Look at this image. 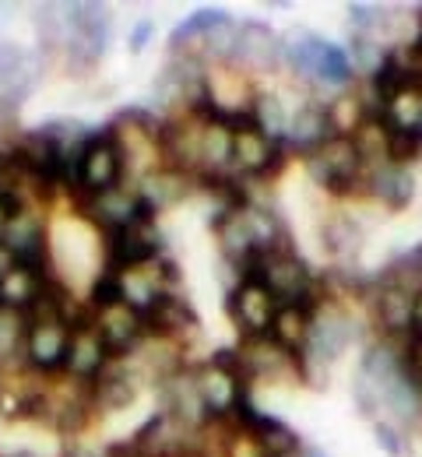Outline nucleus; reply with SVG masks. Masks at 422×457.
I'll return each instance as SVG.
<instances>
[{
    "mask_svg": "<svg viewBox=\"0 0 422 457\" xmlns=\"http://www.w3.org/2000/svg\"><path fill=\"white\" fill-rule=\"evenodd\" d=\"M240 278H261L268 292L278 299V303H306V299H317L313 295V271L306 268L296 250L289 246H278V250H268L261 253Z\"/></svg>",
    "mask_w": 422,
    "mask_h": 457,
    "instance_id": "obj_2",
    "label": "nucleus"
},
{
    "mask_svg": "<svg viewBox=\"0 0 422 457\" xmlns=\"http://www.w3.org/2000/svg\"><path fill=\"white\" fill-rule=\"evenodd\" d=\"M152 32H155V21H141V25H137V29L130 32V50H134V54H141V50L148 46Z\"/></svg>",
    "mask_w": 422,
    "mask_h": 457,
    "instance_id": "obj_41",
    "label": "nucleus"
},
{
    "mask_svg": "<svg viewBox=\"0 0 422 457\" xmlns=\"http://www.w3.org/2000/svg\"><path fill=\"white\" fill-rule=\"evenodd\" d=\"M67 338H70V324L67 320L29 324V331H25V366L32 373H39V377L63 370Z\"/></svg>",
    "mask_w": 422,
    "mask_h": 457,
    "instance_id": "obj_14",
    "label": "nucleus"
},
{
    "mask_svg": "<svg viewBox=\"0 0 422 457\" xmlns=\"http://www.w3.org/2000/svg\"><path fill=\"white\" fill-rule=\"evenodd\" d=\"M412 335L422 338V288H416L412 295Z\"/></svg>",
    "mask_w": 422,
    "mask_h": 457,
    "instance_id": "obj_42",
    "label": "nucleus"
},
{
    "mask_svg": "<svg viewBox=\"0 0 422 457\" xmlns=\"http://www.w3.org/2000/svg\"><path fill=\"white\" fill-rule=\"evenodd\" d=\"M25 317L21 313H11V310H0V362H7L18 348L25 352Z\"/></svg>",
    "mask_w": 422,
    "mask_h": 457,
    "instance_id": "obj_37",
    "label": "nucleus"
},
{
    "mask_svg": "<svg viewBox=\"0 0 422 457\" xmlns=\"http://www.w3.org/2000/svg\"><path fill=\"white\" fill-rule=\"evenodd\" d=\"M345 14H349V25H352V32H360V36H373L380 25H384V7H376V4H362V0H356V4H349L345 7Z\"/></svg>",
    "mask_w": 422,
    "mask_h": 457,
    "instance_id": "obj_38",
    "label": "nucleus"
},
{
    "mask_svg": "<svg viewBox=\"0 0 422 457\" xmlns=\"http://www.w3.org/2000/svg\"><path fill=\"white\" fill-rule=\"evenodd\" d=\"M306 172L317 187H324L327 194H352L362 183V172L366 162L360 159L352 137H342V134H331L320 148H313L306 155Z\"/></svg>",
    "mask_w": 422,
    "mask_h": 457,
    "instance_id": "obj_3",
    "label": "nucleus"
},
{
    "mask_svg": "<svg viewBox=\"0 0 422 457\" xmlns=\"http://www.w3.org/2000/svg\"><path fill=\"white\" fill-rule=\"evenodd\" d=\"M282 166V145L271 141L261 127H253L246 113L233 120V162L229 170L240 176H271Z\"/></svg>",
    "mask_w": 422,
    "mask_h": 457,
    "instance_id": "obj_8",
    "label": "nucleus"
},
{
    "mask_svg": "<svg viewBox=\"0 0 422 457\" xmlns=\"http://www.w3.org/2000/svg\"><path fill=\"white\" fill-rule=\"evenodd\" d=\"M141 395V377L137 370H130L123 359H113L106 366V373L92 384V404L95 408H106V411H120L130 408Z\"/></svg>",
    "mask_w": 422,
    "mask_h": 457,
    "instance_id": "obj_21",
    "label": "nucleus"
},
{
    "mask_svg": "<svg viewBox=\"0 0 422 457\" xmlns=\"http://www.w3.org/2000/svg\"><path fill=\"white\" fill-rule=\"evenodd\" d=\"M85 215H88L95 226L106 228V236L134 226V222H141V219H155V215L148 212V204L141 201L137 187H123V183L120 187L103 190V194L85 197Z\"/></svg>",
    "mask_w": 422,
    "mask_h": 457,
    "instance_id": "obj_11",
    "label": "nucleus"
},
{
    "mask_svg": "<svg viewBox=\"0 0 422 457\" xmlns=\"http://www.w3.org/2000/svg\"><path fill=\"white\" fill-rule=\"evenodd\" d=\"M113 362L110 345L103 342L99 328L92 324V317H81L70 324V338H67V355H63V373L78 384H95L106 366Z\"/></svg>",
    "mask_w": 422,
    "mask_h": 457,
    "instance_id": "obj_6",
    "label": "nucleus"
},
{
    "mask_svg": "<svg viewBox=\"0 0 422 457\" xmlns=\"http://www.w3.org/2000/svg\"><path fill=\"white\" fill-rule=\"evenodd\" d=\"M0 457H39V454H29V451H18V454H0Z\"/></svg>",
    "mask_w": 422,
    "mask_h": 457,
    "instance_id": "obj_46",
    "label": "nucleus"
},
{
    "mask_svg": "<svg viewBox=\"0 0 422 457\" xmlns=\"http://www.w3.org/2000/svg\"><path fill=\"white\" fill-rule=\"evenodd\" d=\"M236 43H240V21L229 18L226 11L215 18V25L201 36V46H204V57L211 60H233L236 57Z\"/></svg>",
    "mask_w": 422,
    "mask_h": 457,
    "instance_id": "obj_32",
    "label": "nucleus"
},
{
    "mask_svg": "<svg viewBox=\"0 0 422 457\" xmlns=\"http://www.w3.org/2000/svg\"><path fill=\"white\" fill-rule=\"evenodd\" d=\"M233 60L257 67V71H275L282 60V36H275V29H268L264 21H243Z\"/></svg>",
    "mask_w": 422,
    "mask_h": 457,
    "instance_id": "obj_23",
    "label": "nucleus"
},
{
    "mask_svg": "<svg viewBox=\"0 0 422 457\" xmlns=\"http://www.w3.org/2000/svg\"><path fill=\"white\" fill-rule=\"evenodd\" d=\"M327 39H320L317 32L310 29H293L285 39H282V60L293 67L296 78L306 81H317V71H320V60L327 54Z\"/></svg>",
    "mask_w": 422,
    "mask_h": 457,
    "instance_id": "obj_26",
    "label": "nucleus"
},
{
    "mask_svg": "<svg viewBox=\"0 0 422 457\" xmlns=\"http://www.w3.org/2000/svg\"><path fill=\"white\" fill-rule=\"evenodd\" d=\"M356 342V324L345 310L338 306H317L313 310V328H310V342L302 348L300 366H327L335 362L349 345Z\"/></svg>",
    "mask_w": 422,
    "mask_h": 457,
    "instance_id": "obj_5",
    "label": "nucleus"
},
{
    "mask_svg": "<svg viewBox=\"0 0 422 457\" xmlns=\"http://www.w3.org/2000/svg\"><path fill=\"white\" fill-rule=\"evenodd\" d=\"M226 310H229L233 324L240 328L243 338H264L271 331L278 299L268 292L261 278H236V286L229 288Z\"/></svg>",
    "mask_w": 422,
    "mask_h": 457,
    "instance_id": "obj_7",
    "label": "nucleus"
},
{
    "mask_svg": "<svg viewBox=\"0 0 422 457\" xmlns=\"http://www.w3.org/2000/svg\"><path fill=\"white\" fill-rule=\"evenodd\" d=\"M0 243L14 253L18 264H29V268H39L46 271L50 264V243H46V222L25 204L18 208L14 215H7L4 232H0Z\"/></svg>",
    "mask_w": 422,
    "mask_h": 457,
    "instance_id": "obj_10",
    "label": "nucleus"
},
{
    "mask_svg": "<svg viewBox=\"0 0 422 457\" xmlns=\"http://www.w3.org/2000/svg\"><path fill=\"white\" fill-rule=\"evenodd\" d=\"M152 257H162V236L155 228V219H141L134 226L106 236V271H123L134 264H145Z\"/></svg>",
    "mask_w": 422,
    "mask_h": 457,
    "instance_id": "obj_13",
    "label": "nucleus"
},
{
    "mask_svg": "<svg viewBox=\"0 0 422 457\" xmlns=\"http://www.w3.org/2000/svg\"><path fill=\"white\" fill-rule=\"evenodd\" d=\"M233 120L236 116L222 113L219 106L204 116V127H201V166H197V172L204 179L226 176L229 162H233Z\"/></svg>",
    "mask_w": 422,
    "mask_h": 457,
    "instance_id": "obj_16",
    "label": "nucleus"
},
{
    "mask_svg": "<svg viewBox=\"0 0 422 457\" xmlns=\"http://www.w3.org/2000/svg\"><path fill=\"white\" fill-rule=\"evenodd\" d=\"M352 145L360 152V159L366 166H384L391 162V127L380 113H369L360 127L352 130Z\"/></svg>",
    "mask_w": 422,
    "mask_h": 457,
    "instance_id": "obj_29",
    "label": "nucleus"
},
{
    "mask_svg": "<svg viewBox=\"0 0 422 457\" xmlns=\"http://www.w3.org/2000/svg\"><path fill=\"white\" fill-rule=\"evenodd\" d=\"M366 187H369V194H373L384 208H391V212L409 208L412 197H416V176H412L409 166H398V162L376 166V170L369 172Z\"/></svg>",
    "mask_w": 422,
    "mask_h": 457,
    "instance_id": "obj_24",
    "label": "nucleus"
},
{
    "mask_svg": "<svg viewBox=\"0 0 422 457\" xmlns=\"http://www.w3.org/2000/svg\"><path fill=\"white\" fill-rule=\"evenodd\" d=\"M46 282H50V275H46V271H39V268H29V264H18V261H14V268L0 278V310L25 313V310L39 299V292L46 288Z\"/></svg>",
    "mask_w": 422,
    "mask_h": 457,
    "instance_id": "obj_25",
    "label": "nucleus"
},
{
    "mask_svg": "<svg viewBox=\"0 0 422 457\" xmlns=\"http://www.w3.org/2000/svg\"><path fill=\"white\" fill-rule=\"evenodd\" d=\"M380 116L387 120L391 130H422V85H401L380 103Z\"/></svg>",
    "mask_w": 422,
    "mask_h": 457,
    "instance_id": "obj_28",
    "label": "nucleus"
},
{
    "mask_svg": "<svg viewBox=\"0 0 422 457\" xmlns=\"http://www.w3.org/2000/svg\"><path fill=\"white\" fill-rule=\"evenodd\" d=\"M7 215H11V208L0 201V232H4V222H7Z\"/></svg>",
    "mask_w": 422,
    "mask_h": 457,
    "instance_id": "obj_44",
    "label": "nucleus"
},
{
    "mask_svg": "<svg viewBox=\"0 0 422 457\" xmlns=\"http://www.w3.org/2000/svg\"><path fill=\"white\" fill-rule=\"evenodd\" d=\"M194 380H197V395L208 422H229L236 404L246 398V384H250L243 377L236 352H215L204 366L194 370Z\"/></svg>",
    "mask_w": 422,
    "mask_h": 457,
    "instance_id": "obj_1",
    "label": "nucleus"
},
{
    "mask_svg": "<svg viewBox=\"0 0 422 457\" xmlns=\"http://www.w3.org/2000/svg\"><path fill=\"white\" fill-rule=\"evenodd\" d=\"M360 246H362V228L356 219H349V215H335V219L324 226V250H327L331 257H338V261L356 257Z\"/></svg>",
    "mask_w": 422,
    "mask_h": 457,
    "instance_id": "obj_31",
    "label": "nucleus"
},
{
    "mask_svg": "<svg viewBox=\"0 0 422 457\" xmlns=\"http://www.w3.org/2000/svg\"><path fill=\"white\" fill-rule=\"evenodd\" d=\"M422 152V130H391V162L409 166L419 159Z\"/></svg>",
    "mask_w": 422,
    "mask_h": 457,
    "instance_id": "obj_39",
    "label": "nucleus"
},
{
    "mask_svg": "<svg viewBox=\"0 0 422 457\" xmlns=\"http://www.w3.org/2000/svg\"><path fill=\"white\" fill-rule=\"evenodd\" d=\"M236 359H240V370L246 380H253V377H278L285 370L300 373V355H293L278 342H271V335L243 338L240 348H236Z\"/></svg>",
    "mask_w": 422,
    "mask_h": 457,
    "instance_id": "obj_18",
    "label": "nucleus"
},
{
    "mask_svg": "<svg viewBox=\"0 0 422 457\" xmlns=\"http://www.w3.org/2000/svg\"><path fill=\"white\" fill-rule=\"evenodd\" d=\"M39 81V60L32 57L21 43H0V103L18 106L32 96Z\"/></svg>",
    "mask_w": 422,
    "mask_h": 457,
    "instance_id": "obj_15",
    "label": "nucleus"
},
{
    "mask_svg": "<svg viewBox=\"0 0 422 457\" xmlns=\"http://www.w3.org/2000/svg\"><path fill=\"white\" fill-rule=\"evenodd\" d=\"M356 78V71H352V63H349V54L342 50V46H327V54L320 60V71H317V81L320 85H331V88H345L349 81Z\"/></svg>",
    "mask_w": 422,
    "mask_h": 457,
    "instance_id": "obj_36",
    "label": "nucleus"
},
{
    "mask_svg": "<svg viewBox=\"0 0 422 457\" xmlns=\"http://www.w3.org/2000/svg\"><path fill=\"white\" fill-rule=\"evenodd\" d=\"M190 187H194V176H190V172H183V170H177V166H170V162H162V166H155V170H148L145 176H141L137 194H141V201L148 204V212L159 215V212L180 204L183 197L190 194Z\"/></svg>",
    "mask_w": 422,
    "mask_h": 457,
    "instance_id": "obj_19",
    "label": "nucleus"
},
{
    "mask_svg": "<svg viewBox=\"0 0 422 457\" xmlns=\"http://www.w3.org/2000/svg\"><path fill=\"white\" fill-rule=\"evenodd\" d=\"M264 457H275V454H264Z\"/></svg>",
    "mask_w": 422,
    "mask_h": 457,
    "instance_id": "obj_47",
    "label": "nucleus"
},
{
    "mask_svg": "<svg viewBox=\"0 0 422 457\" xmlns=\"http://www.w3.org/2000/svg\"><path fill=\"white\" fill-rule=\"evenodd\" d=\"M253 436H257V444H261L264 454H275V457H293L302 447L300 436H296L285 422H278V419H271V415L261 419V426L253 429Z\"/></svg>",
    "mask_w": 422,
    "mask_h": 457,
    "instance_id": "obj_33",
    "label": "nucleus"
},
{
    "mask_svg": "<svg viewBox=\"0 0 422 457\" xmlns=\"http://www.w3.org/2000/svg\"><path fill=\"white\" fill-rule=\"evenodd\" d=\"M117 282H120L123 299L145 313V310L155 306L162 295H170V288L177 282V268H173V261H166V257H152V261H145V264H134V268L117 271Z\"/></svg>",
    "mask_w": 422,
    "mask_h": 457,
    "instance_id": "obj_12",
    "label": "nucleus"
},
{
    "mask_svg": "<svg viewBox=\"0 0 422 457\" xmlns=\"http://www.w3.org/2000/svg\"><path fill=\"white\" fill-rule=\"evenodd\" d=\"M145 324H148V338L183 342L186 335H194V328H197V313L190 310L186 299H180L177 292H170V295H162L155 306L145 310Z\"/></svg>",
    "mask_w": 422,
    "mask_h": 457,
    "instance_id": "obj_20",
    "label": "nucleus"
},
{
    "mask_svg": "<svg viewBox=\"0 0 422 457\" xmlns=\"http://www.w3.org/2000/svg\"><path fill=\"white\" fill-rule=\"evenodd\" d=\"M349 63H352V71L356 74H366V78H376V71L384 67V60H387V46L384 43H376L373 36H360V32H352V43H349Z\"/></svg>",
    "mask_w": 422,
    "mask_h": 457,
    "instance_id": "obj_34",
    "label": "nucleus"
},
{
    "mask_svg": "<svg viewBox=\"0 0 422 457\" xmlns=\"http://www.w3.org/2000/svg\"><path fill=\"white\" fill-rule=\"evenodd\" d=\"M92 324L99 328L103 342L110 345L113 359H127V352H134L137 345L148 338V324H145V313L137 306H130L127 299H117V303H106L99 310L88 313Z\"/></svg>",
    "mask_w": 422,
    "mask_h": 457,
    "instance_id": "obj_9",
    "label": "nucleus"
},
{
    "mask_svg": "<svg viewBox=\"0 0 422 457\" xmlns=\"http://www.w3.org/2000/svg\"><path fill=\"white\" fill-rule=\"evenodd\" d=\"M222 11H215V7H204V11H197V14H190V18H183L180 25L173 29V36H170V46H173V54H186V46H194V43H201V36L215 25V18H219Z\"/></svg>",
    "mask_w": 422,
    "mask_h": 457,
    "instance_id": "obj_35",
    "label": "nucleus"
},
{
    "mask_svg": "<svg viewBox=\"0 0 422 457\" xmlns=\"http://www.w3.org/2000/svg\"><path fill=\"white\" fill-rule=\"evenodd\" d=\"M123 170H127V162H123L117 130H95V137L78 152L74 187L81 190V197L103 194L110 187H120Z\"/></svg>",
    "mask_w": 422,
    "mask_h": 457,
    "instance_id": "obj_4",
    "label": "nucleus"
},
{
    "mask_svg": "<svg viewBox=\"0 0 422 457\" xmlns=\"http://www.w3.org/2000/svg\"><path fill=\"white\" fill-rule=\"evenodd\" d=\"M412 288L380 282L373 295V320L384 338H412Z\"/></svg>",
    "mask_w": 422,
    "mask_h": 457,
    "instance_id": "obj_17",
    "label": "nucleus"
},
{
    "mask_svg": "<svg viewBox=\"0 0 422 457\" xmlns=\"http://www.w3.org/2000/svg\"><path fill=\"white\" fill-rule=\"evenodd\" d=\"M331 137V123H327V110L317 106V103H306L296 113L289 116V127H285V145L296 148L302 155H310L313 148H320L324 141Z\"/></svg>",
    "mask_w": 422,
    "mask_h": 457,
    "instance_id": "obj_27",
    "label": "nucleus"
},
{
    "mask_svg": "<svg viewBox=\"0 0 422 457\" xmlns=\"http://www.w3.org/2000/svg\"><path fill=\"white\" fill-rule=\"evenodd\" d=\"M246 120H250L253 127H261L271 141H282V137H285V127H289V113H285L282 99H278V96H264V92L250 99Z\"/></svg>",
    "mask_w": 422,
    "mask_h": 457,
    "instance_id": "obj_30",
    "label": "nucleus"
},
{
    "mask_svg": "<svg viewBox=\"0 0 422 457\" xmlns=\"http://www.w3.org/2000/svg\"><path fill=\"white\" fill-rule=\"evenodd\" d=\"M373 436H376V447L387 457H401L405 454V444H401V433L391 426V422H376L373 426Z\"/></svg>",
    "mask_w": 422,
    "mask_h": 457,
    "instance_id": "obj_40",
    "label": "nucleus"
},
{
    "mask_svg": "<svg viewBox=\"0 0 422 457\" xmlns=\"http://www.w3.org/2000/svg\"><path fill=\"white\" fill-rule=\"evenodd\" d=\"M4 391H7V377H4V362H0V401H4Z\"/></svg>",
    "mask_w": 422,
    "mask_h": 457,
    "instance_id": "obj_45",
    "label": "nucleus"
},
{
    "mask_svg": "<svg viewBox=\"0 0 422 457\" xmlns=\"http://www.w3.org/2000/svg\"><path fill=\"white\" fill-rule=\"evenodd\" d=\"M293 457H327V454H324V451H317V447H300Z\"/></svg>",
    "mask_w": 422,
    "mask_h": 457,
    "instance_id": "obj_43",
    "label": "nucleus"
},
{
    "mask_svg": "<svg viewBox=\"0 0 422 457\" xmlns=\"http://www.w3.org/2000/svg\"><path fill=\"white\" fill-rule=\"evenodd\" d=\"M320 303L317 299H306V303H278L275 310V320H271V342H278L285 352L302 355V348L310 342V328H313V310Z\"/></svg>",
    "mask_w": 422,
    "mask_h": 457,
    "instance_id": "obj_22",
    "label": "nucleus"
}]
</instances>
